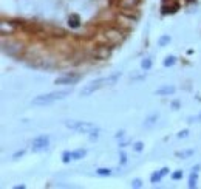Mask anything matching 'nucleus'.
I'll use <instances>...</instances> for the list:
<instances>
[{"mask_svg": "<svg viewBox=\"0 0 201 189\" xmlns=\"http://www.w3.org/2000/svg\"><path fill=\"white\" fill-rule=\"evenodd\" d=\"M142 147H144V144H142V143H135V146H133V149H135L136 152H141V150H142Z\"/></svg>", "mask_w": 201, "mask_h": 189, "instance_id": "obj_20", "label": "nucleus"}, {"mask_svg": "<svg viewBox=\"0 0 201 189\" xmlns=\"http://www.w3.org/2000/svg\"><path fill=\"white\" fill-rule=\"evenodd\" d=\"M170 41H172V37H170L169 34H164V36H161V37H160L158 45H160V47H165L167 44H170Z\"/></svg>", "mask_w": 201, "mask_h": 189, "instance_id": "obj_13", "label": "nucleus"}, {"mask_svg": "<svg viewBox=\"0 0 201 189\" xmlns=\"http://www.w3.org/2000/svg\"><path fill=\"white\" fill-rule=\"evenodd\" d=\"M23 153H25V150H19V152H16V153H14V158L17 160L19 157H23Z\"/></svg>", "mask_w": 201, "mask_h": 189, "instance_id": "obj_24", "label": "nucleus"}, {"mask_svg": "<svg viewBox=\"0 0 201 189\" xmlns=\"http://www.w3.org/2000/svg\"><path fill=\"white\" fill-rule=\"evenodd\" d=\"M167 174H169V167H162L160 172H155V174L150 177V182H152L153 185H155V183H160L161 178H162L164 175H167Z\"/></svg>", "mask_w": 201, "mask_h": 189, "instance_id": "obj_9", "label": "nucleus"}, {"mask_svg": "<svg viewBox=\"0 0 201 189\" xmlns=\"http://www.w3.org/2000/svg\"><path fill=\"white\" fill-rule=\"evenodd\" d=\"M175 87L173 85H164V87H161L158 90H155V94H158V96H169V94H173L175 93Z\"/></svg>", "mask_w": 201, "mask_h": 189, "instance_id": "obj_8", "label": "nucleus"}, {"mask_svg": "<svg viewBox=\"0 0 201 189\" xmlns=\"http://www.w3.org/2000/svg\"><path fill=\"white\" fill-rule=\"evenodd\" d=\"M71 93V90H59V92H51V93H45V94H39L36 96L31 104L33 105H50L56 101H62L65 99L68 94Z\"/></svg>", "mask_w": 201, "mask_h": 189, "instance_id": "obj_2", "label": "nucleus"}, {"mask_svg": "<svg viewBox=\"0 0 201 189\" xmlns=\"http://www.w3.org/2000/svg\"><path fill=\"white\" fill-rule=\"evenodd\" d=\"M198 171H200V164H197L194 169H192V174L189 177V188H195L197 186V182H198Z\"/></svg>", "mask_w": 201, "mask_h": 189, "instance_id": "obj_7", "label": "nucleus"}, {"mask_svg": "<svg viewBox=\"0 0 201 189\" xmlns=\"http://www.w3.org/2000/svg\"><path fill=\"white\" fill-rule=\"evenodd\" d=\"M132 186H133V188H141V186H142V182H141L139 178H136V180L132 182Z\"/></svg>", "mask_w": 201, "mask_h": 189, "instance_id": "obj_19", "label": "nucleus"}, {"mask_svg": "<svg viewBox=\"0 0 201 189\" xmlns=\"http://www.w3.org/2000/svg\"><path fill=\"white\" fill-rule=\"evenodd\" d=\"M68 25L71 27V28H79L80 27V17L78 14H71L70 17H68Z\"/></svg>", "mask_w": 201, "mask_h": 189, "instance_id": "obj_10", "label": "nucleus"}, {"mask_svg": "<svg viewBox=\"0 0 201 189\" xmlns=\"http://www.w3.org/2000/svg\"><path fill=\"white\" fill-rule=\"evenodd\" d=\"M65 126L71 130L80 132V133H90L94 129H98V126H94L93 123H88V121H65Z\"/></svg>", "mask_w": 201, "mask_h": 189, "instance_id": "obj_3", "label": "nucleus"}, {"mask_svg": "<svg viewBox=\"0 0 201 189\" xmlns=\"http://www.w3.org/2000/svg\"><path fill=\"white\" fill-rule=\"evenodd\" d=\"M96 174H98V175H101V177H108V175H112V169L99 167V169L96 171Z\"/></svg>", "mask_w": 201, "mask_h": 189, "instance_id": "obj_15", "label": "nucleus"}, {"mask_svg": "<svg viewBox=\"0 0 201 189\" xmlns=\"http://www.w3.org/2000/svg\"><path fill=\"white\" fill-rule=\"evenodd\" d=\"M189 121H190V123H194V121H195V123H200L201 121V113L198 115V116H192V118H189Z\"/></svg>", "mask_w": 201, "mask_h": 189, "instance_id": "obj_22", "label": "nucleus"}, {"mask_svg": "<svg viewBox=\"0 0 201 189\" xmlns=\"http://www.w3.org/2000/svg\"><path fill=\"white\" fill-rule=\"evenodd\" d=\"M119 78H121V73H115V75L107 76V78L94 79V81H91L90 84H87V85L80 90V96H90L91 93L98 92L99 89H102V87H105V85H112V84H115Z\"/></svg>", "mask_w": 201, "mask_h": 189, "instance_id": "obj_1", "label": "nucleus"}, {"mask_svg": "<svg viewBox=\"0 0 201 189\" xmlns=\"http://www.w3.org/2000/svg\"><path fill=\"white\" fill-rule=\"evenodd\" d=\"M80 79V75H76V73H67V75H62L59 78H56L54 84L57 85H73L76 84Z\"/></svg>", "mask_w": 201, "mask_h": 189, "instance_id": "obj_4", "label": "nucleus"}, {"mask_svg": "<svg viewBox=\"0 0 201 189\" xmlns=\"http://www.w3.org/2000/svg\"><path fill=\"white\" fill-rule=\"evenodd\" d=\"M187 135H189V130H181V132H179V133H178L176 137H178V138L181 140V138H186Z\"/></svg>", "mask_w": 201, "mask_h": 189, "instance_id": "obj_21", "label": "nucleus"}, {"mask_svg": "<svg viewBox=\"0 0 201 189\" xmlns=\"http://www.w3.org/2000/svg\"><path fill=\"white\" fill-rule=\"evenodd\" d=\"M158 118H160V115H158V113H152V115H149V116L146 118V121H144L142 127H144V129H150V127H153V126L156 124Z\"/></svg>", "mask_w": 201, "mask_h": 189, "instance_id": "obj_6", "label": "nucleus"}, {"mask_svg": "<svg viewBox=\"0 0 201 189\" xmlns=\"http://www.w3.org/2000/svg\"><path fill=\"white\" fill-rule=\"evenodd\" d=\"M50 146V137L46 135H40L36 137L33 143H31V147H33V152H42V150H46Z\"/></svg>", "mask_w": 201, "mask_h": 189, "instance_id": "obj_5", "label": "nucleus"}, {"mask_svg": "<svg viewBox=\"0 0 201 189\" xmlns=\"http://www.w3.org/2000/svg\"><path fill=\"white\" fill-rule=\"evenodd\" d=\"M141 67H142V70H150V67H152V59H144L142 62H141Z\"/></svg>", "mask_w": 201, "mask_h": 189, "instance_id": "obj_16", "label": "nucleus"}, {"mask_svg": "<svg viewBox=\"0 0 201 189\" xmlns=\"http://www.w3.org/2000/svg\"><path fill=\"white\" fill-rule=\"evenodd\" d=\"M172 178H173V180H181V178H183V171H175V172L172 174Z\"/></svg>", "mask_w": 201, "mask_h": 189, "instance_id": "obj_18", "label": "nucleus"}, {"mask_svg": "<svg viewBox=\"0 0 201 189\" xmlns=\"http://www.w3.org/2000/svg\"><path fill=\"white\" fill-rule=\"evenodd\" d=\"M195 153V150L194 149H189V150H183V152H176L175 155L176 157H179V158H189V157H192Z\"/></svg>", "mask_w": 201, "mask_h": 189, "instance_id": "obj_12", "label": "nucleus"}, {"mask_svg": "<svg viewBox=\"0 0 201 189\" xmlns=\"http://www.w3.org/2000/svg\"><path fill=\"white\" fill-rule=\"evenodd\" d=\"M71 155H73V160H82V158L87 155V150H85V149H79V150L71 152Z\"/></svg>", "mask_w": 201, "mask_h": 189, "instance_id": "obj_11", "label": "nucleus"}, {"mask_svg": "<svg viewBox=\"0 0 201 189\" xmlns=\"http://www.w3.org/2000/svg\"><path fill=\"white\" fill-rule=\"evenodd\" d=\"M175 62H176V57H175V56H167V57L164 59L162 65H164V67H172V65H175Z\"/></svg>", "mask_w": 201, "mask_h": 189, "instance_id": "obj_14", "label": "nucleus"}, {"mask_svg": "<svg viewBox=\"0 0 201 189\" xmlns=\"http://www.w3.org/2000/svg\"><path fill=\"white\" fill-rule=\"evenodd\" d=\"M125 163H127V155L122 152L121 153V164H125Z\"/></svg>", "mask_w": 201, "mask_h": 189, "instance_id": "obj_23", "label": "nucleus"}, {"mask_svg": "<svg viewBox=\"0 0 201 189\" xmlns=\"http://www.w3.org/2000/svg\"><path fill=\"white\" fill-rule=\"evenodd\" d=\"M71 160H73L71 152H68V150H67V152H64V153H62V161H64V163H70Z\"/></svg>", "mask_w": 201, "mask_h": 189, "instance_id": "obj_17", "label": "nucleus"}]
</instances>
